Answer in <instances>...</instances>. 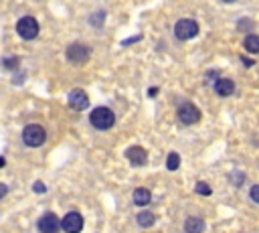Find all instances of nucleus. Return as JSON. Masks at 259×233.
<instances>
[{
  "mask_svg": "<svg viewBox=\"0 0 259 233\" xmlns=\"http://www.w3.org/2000/svg\"><path fill=\"white\" fill-rule=\"evenodd\" d=\"M205 221L201 217H186L184 221V233H203Z\"/></svg>",
  "mask_w": 259,
  "mask_h": 233,
  "instance_id": "f8f14e48",
  "label": "nucleus"
},
{
  "mask_svg": "<svg viewBox=\"0 0 259 233\" xmlns=\"http://www.w3.org/2000/svg\"><path fill=\"white\" fill-rule=\"evenodd\" d=\"M61 229L65 233H79L83 229V217H81V213H77V211L67 213V215L61 219Z\"/></svg>",
  "mask_w": 259,
  "mask_h": 233,
  "instance_id": "0eeeda50",
  "label": "nucleus"
},
{
  "mask_svg": "<svg viewBox=\"0 0 259 233\" xmlns=\"http://www.w3.org/2000/svg\"><path fill=\"white\" fill-rule=\"evenodd\" d=\"M39 28H41V26H39L37 18H32V16H22V18H18V22H16V33H18V37L24 39V41L37 39Z\"/></svg>",
  "mask_w": 259,
  "mask_h": 233,
  "instance_id": "20e7f679",
  "label": "nucleus"
},
{
  "mask_svg": "<svg viewBox=\"0 0 259 233\" xmlns=\"http://www.w3.org/2000/svg\"><path fill=\"white\" fill-rule=\"evenodd\" d=\"M2 67L8 71H16L20 67V59L18 57H6V59H2Z\"/></svg>",
  "mask_w": 259,
  "mask_h": 233,
  "instance_id": "f3484780",
  "label": "nucleus"
},
{
  "mask_svg": "<svg viewBox=\"0 0 259 233\" xmlns=\"http://www.w3.org/2000/svg\"><path fill=\"white\" fill-rule=\"evenodd\" d=\"M61 229V219L55 213H45L39 219V231L41 233H59Z\"/></svg>",
  "mask_w": 259,
  "mask_h": 233,
  "instance_id": "6e6552de",
  "label": "nucleus"
},
{
  "mask_svg": "<svg viewBox=\"0 0 259 233\" xmlns=\"http://www.w3.org/2000/svg\"><path fill=\"white\" fill-rule=\"evenodd\" d=\"M132 199H134V203L138 207H146L148 203L152 201V193L146 189V187H138L136 191H134V195H132Z\"/></svg>",
  "mask_w": 259,
  "mask_h": 233,
  "instance_id": "ddd939ff",
  "label": "nucleus"
},
{
  "mask_svg": "<svg viewBox=\"0 0 259 233\" xmlns=\"http://www.w3.org/2000/svg\"><path fill=\"white\" fill-rule=\"evenodd\" d=\"M199 35V22L192 18H180L174 24V37L178 41H190Z\"/></svg>",
  "mask_w": 259,
  "mask_h": 233,
  "instance_id": "7ed1b4c3",
  "label": "nucleus"
},
{
  "mask_svg": "<svg viewBox=\"0 0 259 233\" xmlns=\"http://www.w3.org/2000/svg\"><path fill=\"white\" fill-rule=\"evenodd\" d=\"M178 166H180V156L176 152H170L168 158H166V168L168 170H176Z\"/></svg>",
  "mask_w": 259,
  "mask_h": 233,
  "instance_id": "a211bd4d",
  "label": "nucleus"
},
{
  "mask_svg": "<svg viewBox=\"0 0 259 233\" xmlns=\"http://www.w3.org/2000/svg\"><path fill=\"white\" fill-rule=\"evenodd\" d=\"M126 158L130 160L132 166H144L148 162V152L142 146H130L126 150Z\"/></svg>",
  "mask_w": 259,
  "mask_h": 233,
  "instance_id": "1a4fd4ad",
  "label": "nucleus"
},
{
  "mask_svg": "<svg viewBox=\"0 0 259 233\" xmlns=\"http://www.w3.org/2000/svg\"><path fill=\"white\" fill-rule=\"evenodd\" d=\"M6 164V160H4V156H0V168H2Z\"/></svg>",
  "mask_w": 259,
  "mask_h": 233,
  "instance_id": "a878e982",
  "label": "nucleus"
},
{
  "mask_svg": "<svg viewBox=\"0 0 259 233\" xmlns=\"http://www.w3.org/2000/svg\"><path fill=\"white\" fill-rule=\"evenodd\" d=\"M241 61H243V65H245V67H253V65H255V61H253V59H249V57H241Z\"/></svg>",
  "mask_w": 259,
  "mask_h": 233,
  "instance_id": "b1692460",
  "label": "nucleus"
},
{
  "mask_svg": "<svg viewBox=\"0 0 259 233\" xmlns=\"http://www.w3.org/2000/svg\"><path fill=\"white\" fill-rule=\"evenodd\" d=\"M104 22H106V10H97L89 16V24L95 26V28H102Z\"/></svg>",
  "mask_w": 259,
  "mask_h": 233,
  "instance_id": "dca6fc26",
  "label": "nucleus"
},
{
  "mask_svg": "<svg viewBox=\"0 0 259 233\" xmlns=\"http://www.w3.org/2000/svg\"><path fill=\"white\" fill-rule=\"evenodd\" d=\"M32 189H35V193H39V195H43V193H47V187L41 183V181H37L35 185H32Z\"/></svg>",
  "mask_w": 259,
  "mask_h": 233,
  "instance_id": "4be33fe9",
  "label": "nucleus"
},
{
  "mask_svg": "<svg viewBox=\"0 0 259 233\" xmlns=\"http://www.w3.org/2000/svg\"><path fill=\"white\" fill-rule=\"evenodd\" d=\"M178 120L184 124V126H192V124H199L201 122V110L186 102V104H180L178 106Z\"/></svg>",
  "mask_w": 259,
  "mask_h": 233,
  "instance_id": "423d86ee",
  "label": "nucleus"
},
{
  "mask_svg": "<svg viewBox=\"0 0 259 233\" xmlns=\"http://www.w3.org/2000/svg\"><path fill=\"white\" fill-rule=\"evenodd\" d=\"M136 223L140 225V227H152L154 223H156V215L154 213H150V211H142V213H138V217H136Z\"/></svg>",
  "mask_w": 259,
  "mask_h": 233,
  "instance_id": "4468645a",
  "label": "nucleus"
},
{
  "mask_svg": "<svg viewBox=\"0 0 259 233\" xmlns=\"http://www.w3.org/2000/svg\"><path fill=\"white\" fill-rule=\"evenodd\" d=\"M249 199L259 205V185H253V187H251V191H249Z\"/></svg>",
  "mask_w": 259,
  "mask_h": 233,
  "instance_id": "aec40b11",
  "label": "nucleus"
},
{
  "mask_svg": "<svg viewBox=\"0 0 259 233\" xmlns=\"http://www.w3.org/2000/svg\"><path fill=\"white\" fill-rule=\"evenodd\" d=\"M223 2H227V4H231V2H235V0H223Z\"/></svg>",
  "mask_w": 259,
  "mask_h": 233,
  "instance_id": "bb28decb",
  "label": "nucleus"
},
{
  "mask_svg": "<svg viewBox=\"0 0 259 233\" xmlns=\"http://www.w3.org/2000/svg\"><path fill=\"white\" fill-rule=\"evenodd\" d=\"M213 87H215V94H217L219 98H229V96L235 94V81L229 79V77H221V79H217Z\"/></svg>",
  "mask_w": 259,
  "mask_h": 233,
  "instance_id": "9d476101",
  "label": "nucleus"
},
{
  "mask_svg": "<svg viewBox=\"0 0 259 233\" xmlns=\"http://www.w3.org/2000/svg\"><path fill=\"white\" fill-rule=\"evenodd\" d=\"M243 181H245V174H243V172H233V177H231V183H233V185L239 187V185H243Z\"/></svg>",
  "mask_w": 259,
  "mask_h": 233,
  "instance_id": "412c9836",
  "label": "nucleus"
},
{
  "mask_svg": "<svg viewBox=\"0 0 259 233\" xmlns=\"http://www.w3.org/2000/svg\"><path fill=\"white\" fill-rule=\"evenodd\" d=\"M89 122H91V126H93L95 130H110V128L116 124V114H114L110 108L100 106V108L91 110Z\"/></svg>",
  "mask_w": 259,
  "mask_h": 233,
  "instance_id": "f257e3e1",
  "label": "nucleus"
},
{
  "mask_svg": "<svg viewBox=\"0 0 259 233\" xmlns=\"http://www.w3.org/2000/svg\"><path fill=\"white\" fill-rule=\"evenodd\" d=\"M243 47H245L247 53L257 55V53H259V37H257V35H247L245 41H243Z\"/></svg>",
  "mask_w": 259,
  "mask_h": 233,
  "instance_id": "2eb2a0df",
  "label": "nucleus"
},
{
  "mask_svg": "<svg viewBox=\"0 0 259 233\" xmlns=\"http://www.w3.org/2000/svg\"><path fill=\"white\" fill-rule=\"evenodd\" d=\"M194 191H197L199 195H205V197H209L213 191H211V187L207 185V183H197V187H194Z\"/></svg>",
  "mask_w": 259,
  "mask_h": 233,
  "instance_id": "6ab92c4d",
  "label": "nucleus"
},
{
  "mask_svg": "<svg viewBox=\"0 0 259 233\" xmlns=\"http://www.w3.org/2000/svg\"><path fill=\"white\" fill-rule=\"evenodd\" d=\"M148 96H150V98H156V96H158V87H150V90H148Z\"/></svg>",
  "mask_w": 259,
  "mask_h": 233,
  "instance_id": "393cba45",
  "label": "nucleus"
},
{
  "mask_svg": "<svg viewBox=\"0 0 259 233\" xmlns=\"http://www.w3.org/2000/svg\"><path fill=\"white\" fill-rule=\"evenodd\" d=\"M45 140H47V132H45V128L41 124H28V126H24V130H22V142L26 144L28 148L43 146Z\"/></svg>",
  "mask_w": 259,
  "mask_h": 233,
  "instance_id": "f03ea898",
  "label": "nucleus"
},
{
  "mask_svg": "<svg viewBox=\"0 0 259 233\" xmlns=\"http://www.w3.org/2000/svg\"><path fill=\"white\" fill-rule=\"evenodd\" d=\"M6 195H8V187L4 183H0V199H4Z\"/></svg>",
  "mask_w": 259,
  "mask_h": 233,
  "instance_id": "5701e85b",
  "label": "nucleus"
},
{
  "mask_svg": "<svg viewBox=\"0 0 259 233\" xmlns=\"http://www.w3.org/2000/svg\"><path fill=\"white\" fill-rule=\"evenodd\" d=\"M69 106L75 110V112H83L89 108V96L83 92V90H73L69 94Z\"/></svg>",
  "mask_w": 259,
  "mask_h": 233,
  "instance_id": "9b49d317",
  "label": "nucleus"
},
{
  "mask_svg": "<svg viewBox=\"0 0 259 233\" xmlns=\"http://www.w3.org/2000/svg\"><path fill=\"white\" fill-rule=\"evenodd\" d=\"M65 55H67V61L73 63V65H83L89 61L91 57V49L83 43H71L67 47V51H65Z\"/></svg>",
  "mask_w": 259,
  "mask_h": 233,
  "instance_id": "39448f33",
  "label": "nucleus"
}]
</instances>
